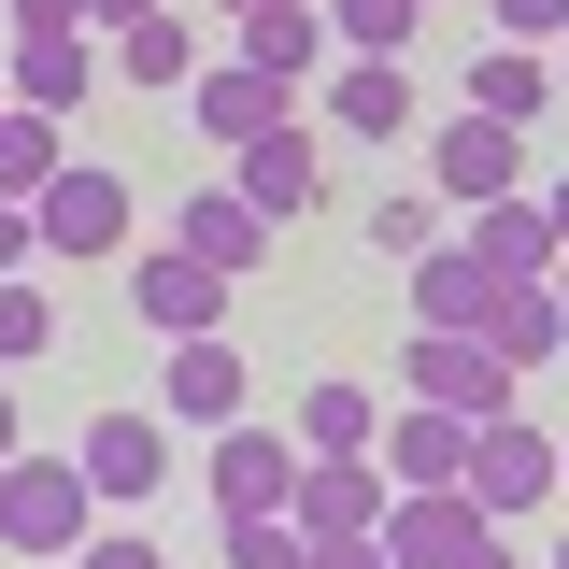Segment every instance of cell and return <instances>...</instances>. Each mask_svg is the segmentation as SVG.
Returning a JSON list of instances; mask_svg holds the SVG:
<instances>
[{"label":"cell","mask_w":569,"mask_h":569,"mask_svg":"<svg viewBox=\"0 0 569 569\" xmlns=\"http://www.w3.org/2000/svg\"><path fill=\"white\" fill-rule=\"evenodd\" d=\"M100 541V485H86V456H0V556H86Z\"/></svg>","instance_id":"cell-1"},{"label":"cell","mask_w":569,"mask_h":569,"mask_svg":"<svg viewBox=\"0 0 569 569\" xmlns=\"http://www.w3.org/2000/svg\"><path fill=\"white\" fill-rule=\"evenodd\" d=\"M512 356L485 342V328H413V356H399V399H441V413H512Z\"/></svg>","instance_id":"cell-2"},{"label":"cell","mask_w":569,"mask_h":569,"mask_svg":"<svg viewBox=\"0 0 569 569\" xmlns=\"http://www.w3.org/2000/svg\"><path fill=\"white\" fill-rule=\"evenodd\" d=\"M456 485H470V498H485V512H498V527H512V512H556V441H541V427H527V413H485V427H470V470H456Z\"/></svg>","instance_id":"cell-3"},{"label":"cell","mask_w":569,"mask_h":569,"mask_svg":"<svg viewBox=\"0 0 569 569\" xmlns=\"http://www.w3.org/2000/svg\"><path fill=\"white\" fill-rule=\"evenodd\" d=\"M129 313L157 342H200V328H228V271H200L186 242H142L129 257Z\"/></svg>","instance_id":"cell-4"},{"label":"cell","mask_w":569,"mask_h":569,"mask_svg":"<svg viewBox=\"0 0 569 569\" xmlns=\"http://www.w3.org/2000/svg\"><path fill=\"white\" fill-rule=\"evenodd\" d=\"M485 527H498V512L470 485H399V498H385V569H456Z\"/></svg>","instance_id":"cell-5"},{"label":"cell","mask_w":569,"mask_h":569,"mask_svg":"<svg viewBox=\"0 0 569 569\" xmlns=\"http://www.w3.org/2000/svg\"><path fill=\"white\" fill-rule=\"evenodd\" d=\"M29 228H43V257H129V171H58Z\"/></svg>","instance_id":"cell-6"},{"label":"cell","mask_w":569,"mask_h":569,"mask_svg":"<svg viewBox=\"0 0 569 569\" xmlns=\"http://www.w3.org/2000/svg\"><path fill=\"white\" fill-rule=\"evenodd\" d=\"M228 186L271 213V228H284V213H313V200H328V129H299V114H284V129H257L242 157H228Z\"/></svg>","instance_id":"cell-7"},{"label":"cell","mask_w":569,"mask_h":569,"mask_svg":"<svg viewBox=\"0 0 569 569\" xmlns=\"http://www.w3.org/2000/svg\"><path fill=\"white\" fill-rule=\"evenodd\" d=\"M186 114L242 157L257 129H284V114H299V86H284V71H257V58H200V71H186Z\"/></svg>","instance_id":"cell-8"},{"label":"cell","mask_w":569,"mask_h":569,"mask_svg":"<svg viewBox=\"0 0 569 569\" xmlns=\"http://www.w3.org/2000/svg\"><path fill=\"white\" fill-rule=\"evenodd\" d=\"M385 456H299V498H284V512H299V541H356V527H385Z\"/></svg>","instance_id":"cell-9"},{"label":"cell","mask_w":569,"mask_h":569,"mask_svg":"<svg viewBox=\"0 0 569 569\" xmlns=\"http://www.w3.org/2000/svg\"><path fill=\"white\" fill-rule=\"evenodd\" d=\"M299 498V427H213V512H284Z\"/></svg>","instance_id":"cell-10"},{"label":"cell","mask_w":569,"mask_h":569,"mask_svg":"<svg viewBox=\"0 0 569 569\" xmlns=\"http://www.w3.org/2000/svg\"><path fill=\"white\" fill-rule=\"evenodd\" d=\"M512 157H527V129L512 114H456V129L427 142V186L470 213V200H512Z\"/></svg>","instance_id":"cell-11"},{"label":"cell","mask_w":569,"mask_h":569,"mask_svg":"<svg viewBox=\"0 0 569 569\" xmlns=\"http://www.w3.org/2000/svg\"><path fill=\"white\" fill-rule=\"evenodd\" d=\"M242 399H257V370H242V342L228 328H200V342H171V427H242Z\"/></svg>","instance_id":"cell-12"},{"label":"cell","mask_w":569,"mask_h":569,"mask_svg":"<svg viewBox=\"0 0 569 569\" xmlns=\"http://www.w3.org/2000/svg\"><path fill=\"white\" fill-rule=\"evenodd\" d=\"M470 427H485V413H441V399H399L370 456H385V485H456V470H470Z\"/></svg>","instance_id":"cell-13"},{"label":"cell","mask_w":569,"mask_h":569,"mask_svg":"<svg viewBox=\"0 0 569 569\" xmlns=\"http://www.w3.org/2000/svg\"><path fill=\"white\" fill-rule=\"evenodd\" d=\"M71 456H86V485L114 498V512H129V498H157V485H171V427H157V413H100V427H86V441H71Z\"/></svg>","instance_id":"cell-14"},{"label":"cell","mask_w":569,"mask_h":569,"mask_svg":"<svg viewBox=\"0 0 569 569\" xmlns=\"http://www.w3.org/2000/svg\"><path fill=\"white\" fill-rule=\"evenodd\" d=\"M171 242H186L200 271H228V284H242V271H257V257H271V213L242 200V186H200V200L171 213Z\"/></svg>","instance_id":"cell-15"},{"label":"cell","mask_w":569,"mask_h":569,"mask_svg":"<svg viewBox=\"0 0 569 569\" xmlns=\"http://www.w3.org/2000/svg\"><path fill=\"white\" fill-rule=\"evenodd\" d=\"M456 242H470L498 284H541V271H556V213L527 200V186H512V200H470V228H456Z\"/></svg>","instance_id":"cell-16"},{"label":"cell","mask_w":569,"mask_h":569,"mask_svg":"<svg viewBox=\"0 0 569 569\" xmlns=\"http://www.w3.org/2000/svg\"><path fill=\"white\" fill-rule=\"evenodd\" d=\"M328 129H342V142H413V58H342Z\"/></svg>","instance_id":"cell-17"},{"label":"cell","mask_w":569,"mask_h":569,"mask_svg":"<svg viewBox=\"0 0 569 569\" xmlns=\"http://www.w3.org/2000/svg\"><path fill=\"white\" fill-rule=\"evenodd\" d=\"M86 86H100V29H43V43H14V100H29V114H86Z\"/></svg>","instance_id":"cell-18"},{"label":"cell","mask_w":569,"mask_h":569,"mask_svg":"<svg viewBox=\"0 0 569 569\" xmlns=\"http://www.w3.org/2000/svg\"><path fill=\"white\" fill-rule=\"evenodd\" d=\"M485 299H498V271L470 242H427L413 257V328H485Z\"/></svg>","instance_id":"cell-19"},{"label":"cell","mask_w":569,"mask_h":569,"mask_svg":"<svg viewBox=\"0 0 569 569\" xmlns=\"http://www.w3.org/2000/svg\"><path fill=\"white\" fill-rule=\"evenodd\" d=\"M485 342L512 356V370L569 356V299H556V271H541V284H498V299H485Z\"/></svg>","instance_id":"cell-20"},{"label":"cell","mask_w":569,"mask_h":569,"mask_svg":"<svg viewBox=\"0 0 569 569\" xmlns=\"http://www.w3.org/2000/svg\"><path fill=\"white\" fill-rule=\"evenodd\" d=\"M228 58H257V71L299 86L313 58H342V43H328V0H271V14H242V43H228Z\"/></svg>","instance_id":"cell-21"},{"label":"cell","mask_w":569,"mask_h":569,"mask_svg":"<svg viewBox=\"0 0 569 569\" xmlns=\"http://www.w3.org/2000/svg\"><path fill=\"white\" fill-rule=\"evenodd\" d=\"M100 71H129V86H157V100H171V86H186V71H200V29H186V14H171V0H157V14H142V29H114V43H100Z\"/></svg>","instance_id":"cell-22"},{"label":"cell","mask_w":569,"mask_h":569,"mask_svg":"<svg viewBox=\"0 0 569 569\" xmlns=\"http://www.w3.org/2000/svg\"><path fill=\"white\" fill-rule=\"evenodd\" d=\"M541 100H556V58H541V43H512V29H498V58H470V114H512V129H527V114H541Z\"/></svg>","instance_id":"cell-23"},{"label":"cell","mask_w":569,"mask_h":569,"mask_svg":"<svg viewBox=\"0 0 569 569\" xmlns=\"http://www.w3.org/2000/svg\"><path fill=\"white\" fill-rule=\"evenodd\" d=\"M370 441H385V399L370 385H313L299 399V456H370Z\"/></svg>","instance_id":"cell-24"},{"label":"cell","mask_w":569,"mask_h":569,"mask_svg":"<svg viewBox=\"0 0 569 569\" xmlns=\"http://www.w3.org/2000/svg\"><path fill=\"white\" fill-rule=\"evenodd\" d=\"M58 129H71V114L0 100V200H43V186H58Z\"/></svg>","instance_id":"cell-25"},{"label":"cell","mask_w":569,"mask_h":569,"mask_svg":"<svg viewBox=\"0 0 569 569\" xmlns=\"http://www.w3.org/2000/svg\"><path fill=\"white\" fill-rule=\"evenodd\" d=\"M370 242L413 271L427 242H456V200H441V186H385V200H370Z\"/></svg>","instance_id":"cell-26"},{"label":"cell","mask_w":569,"mask_h":569,"mask_svg":"<svg viewBox=\"0 0 569 569\" xmlns=\"http://www.w3.org/2000/svg\"><path fill=\"white\" fill-rule=\"evenodd\" d=\"M413 29H427V0H328V43L342 58H413Z\"/></svg>","instance_id":"cell-27"},{"label":"cell","mask_w":569,"mask_h":569,"mask_svg":"<svg viewBox=\"0 0 569 569\" xmlns=\"http://www.w3.org/2000/svg\"><path fill=\"white\" fill-rule=\"evenodd\" d=\"M228 541H213V569H313V541H299V512H213Z\"/></svg>","instance_id":"cell-28"},{"label":"cell","mask_w":569,"mask_h":569,"mask_svg":"<svg viewBox=\"0 0 569 569\" xmlns=\"http://www.w3.org/2000/svg\"><path fill=\"white\" fill-rule=\"evenodd\" d=\"M43 342H58V299L43 284H0V370H29Z\"/></svg>","instance_id":"cell-29"},{"label":"cell","mask_w":569,"mask_h":569,"mask_svg":"<svg viewBox=\"0 0 569 569\" xmlns=\"http://www.w3.org/2000/svg\"><path fill=\"white\" fill-rule=\"evenodd\" d=\"M485 14L512 29V43H556V29H569V0H485Z\"/></svg>","instance_id":"cell-30"},{"label":"cell","mask_w":569,"mask_h":569,"mask_svg":"<svg viewBox=\"0 0 569 569\" xmlns=\"http://www.w3.org/2000/svg\"><path fill=\"white\" fill-rule=\"evenodd\" d=\"M71 569H171V556H157V541H129V527H100V541H86Z\"/></svg>","instance_id":"cell-31"},{"label":"cell","mask_w":569,"mask_h":569,"mask_svg":"<svg viewBox=\"0 0 569 569\" xmlns=\"http://www.w3.org/2000/svg\"><path fill=\"white\" fill-rule=\"evenodd\" d=\"M14 14V43H43V29H86V0H0Z\"/></svg>","instance_id":"cell-32"},{"label":"cell","mask_w":569,"mask_h":569,"mask_svg":"<svg viewBox=\"0 0 569 569\" xmlns=\"http://www.w3.org/2000/svg\"><path fill=\"white\" fill-rule=\"evenodd\" d=\"M43 257V228H29V200H0V271H29Z\"/></svg>","instance_id":"cell-33"},{"label":"cell","mask_w":569,"mask_h":569,"mask_svg":"<svg viewBox=\"0 0 569 569\" xmlns=\"http://www.w3.org/2000/svg\"><path fill=\"white\" fill-rule=\"evenodd\" d=\"M313 569H385V527H356V541H313Z\"/></svg>","instance_id":"cell-34"},{"label":"cell","mask_w":569,"mask_h":569,"mask_svg":"<svg viewBox=\"0 0 569 569\" xmlns=\"http://www.w3.org/2000/svg\"><path fill=\"white\" fill-rule=\"evenodd\" d=\"M142 14H157V0H86V29H100V43H114V29H142Z\"/></svg>","instance_id":"cell-35"},{"label":"cell","mask_w":569,"mask_h":569,"mask_svg":"<svg viewBox=\"0 0 569 569\" xmlns=\"http://www.w3.org/2000/svg\"><path fill=\"white\" fill-rule=\"evenodd\" d=\"M456 569H527V556H512V527H485V541H470Z\"/></svg>","instance_id":"cell-36"},{"label":"cell","mask_w":569,"mask_h":569,"mask_svg":"<svg viewBox=\"0 0 569 569\" xmlns=\"http://www.w3.org/2000/svg\"><path fill=\"white\" fill-rule=\"evenodd\" d=\"M0 456H29V427H14V399H0Z\"/></svg>","instance_id":"cell-37"},{"label":"cell","mask_w":569,"mask_h":569,"mask_svg":"<svg viewBox=\"0 0 569 569\" xmlns=\"http://www.w3.org/2000/svg\"><path fill=\"white\" fill-rule=\"evenodd\" d=\"M541 213H556V257H569V186H556V200H541Z\"/></svg>","instance_id":"cell-38"},{"label":"cell","mask_w":569,"mask_h":569,"mask_svg":"<svg viewBox=\"0 0 569 569\" xmlns=\"http://www.w3.org/2000/svg\"><path fill=\"white\" fill-rule=\"evenodd\" d=\"M213 14H228V29H242V14H271V0H213Z\"/></svg>","instance_id":"cell-39"},{"label":"cell","mask_w":569,"mask_h":569,"mask_svg":"<svg viewBox=\"0 0 569 569\" xmlns=\"http://www.w3.org/2000/svg\"><path fill=\"white\" fill-rule=\"evenodd\" d=\"M556 485H569V441H556Z\"/></svg>","instance_id":"cell-40"},{"label":"cell","mask_w":569,"mask_h":569,"mask_svg":"<svg viewBox=\"0 0 569 569\" xmlns=\"http://www.w3.org/2000/svg\"><path fill=\"white\" fill-rule=\"evenodd\" d=\"M556 299H569V257H556Z\"/></svg>","instance_id":"cell-41"},{"label":"cell","mask_w":569,"mask_h":569,"mask_svg":"<svg viewBox=\"0 0 569 569\" xmlns=\"http://www.w3.org/2000/svg\"><path fill=\"white\" fill-rule=\"evenodd\" d=\"M556 569H569V541H556Z\"/></svg>","instance_id":"cell-42"},{"label":"cell","mask_w":569,"mask_h":569,"mask_svg":"<svg viewBox=\"0 0 569 569\" xmlns=\"http://www.w3.org/2000/svg\"><path fill=\"white\" fill-rule=\"evenodd\" d=\"M556 43H569V29H556Z\"/></svg>","instance_id":"cell-43"}]
</instances>
